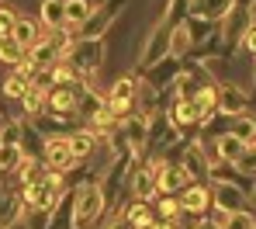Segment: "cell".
Returning <instances> with one entry per match:
<instances>
[{"label":"cell","instance_id":"obj_29","mask_svg":"<svg viewBox=\"0 0 256 229\" xmlns=\"http://www.w3.org/2000/svg\"><path fill=\"white\" fill-rule=\"evenodd\" d=\"M176 212H180V205H176L173 198H163V201H160V215H166V219H173Z\"/></svg>","mask_w":256,"mask_h":229},{"label":"cell","instance_id":"obj_4","mask_svg":"<svg viewBox=\"0 0 256 229\" xmlns=\"http://www.w3.org/2000/svg\"><path fill=\"white\" fill-rule=\"evenodd\" d=\"M214 108L222 111V115H242L246 111V94L239 91V87H232V84H225V87H218L214 91Z\"/></svg>","mask_w":256,"mask_h":229},{"label":"cell","instance_id":"obj_10","mask_svg":"<svg viewBox=\"0 0 256 229\" xmlns=\"http://www.w3.org/2000/svg\"><path fill=\"white\" fill-rule=\"evenodd\" d=\"M62 11H66V25H84L94 14V4L90 0H62Z\"/></svg>","mask_w":256,"mask_h":229},{"label":"cell","instance_id":"obj_26","mask_svg":"<svg viewBox=\"0 0 256 229\" xmlns=\"http://www.w3.org/2000/svg\"><path fill=\"white\" fill-rule=\"evenodd\" d=\"M0 142H18V146H21V125H18V122L4 125V129H0Z\"/></svg>","mask_w":256,"mask_h":229},{"label":"cell","instance_id":"obj_6","mask_svg":"<svg viewBox=\"0 0 256 229\" xmlns=\"http://www.w3.org/2000/svg\"><path fill=\"white\" fill-rule=\"evenodd\" d=\"M166 39H170L166 28H156V32L149 35V46H146V52H142V63H146V66H152V63L163 59V52H166Z\"/></svg>","mask_w":256,"mask_h":229},{"label":"cell","instance_id":"obj_21","mask_svg":"<svg viewBox=\"0 0 256 229\" xmlns=\"http://www.w3.org/2000/svg\"><path fill=\"white\" fill-rule=\"evenodd\" d=\"M21 59H24V49L18 46L14 39L0 42V63H21Z\"/></svg>","mask_w":256,"mask_h":229},{"label":"cell","instance_id":"obj_24","mask_svg":"<svg viewBox=\"0 0 256 229\" xmlns=\"http://www.w3.org/2000/svg\"><path fill=\"white\" fill-rule=\"evenodd\" d=\"M232 136L239 139V142H246V146H253V118H242L239 125H236V132Z\"/></svg>","mask_w":256,"mask_h":229},{"label":"cell","instance_id":"obj_5","mask_svg":"<svg viewBox=\"0 0 256 229\" xmlns=\"http://www.w3.org/2000/svg\"><path fill=\"white\" fill-rule=\"evenodd\" d=\"M187 181H190V174H187L184 167H166V163H163V170L156 174V187H160V191H184Z\"/></svg>","mask_w":256,"mask_h":229},{"label":"cell","instance_id":"obj_19","mask_svg":"<svg viewBox=\"0 0 256 229\" xmlns=\"http://www.w3.org/2000/svg\"><path fill=\"white\" fill-rule=\"evenodd\" d=\"M70 153H73V160L90 156V153H94V136H90V132H76V136H70Z\"/></svg>","mask_w":256,"mask_h":229},{"label":"cell","instance_id":"obj_23","mask_svg":"<svg viewBox=\"0 0 256 229\" xmlns=\"http://www.w3.org/2000/svg\"><path fill=\"white\" fill-rule=\"evenodd\" d=\"M14 21H18V18H14L7 7H0V42H7V39H10V32H14Z\"/></svg>","mask_w":256,"mask_h":229},{"label":"cell","instance_id":"obj_11","mask_svg":"<svg viewBox=\"0 0 256 229\" xmlns=\"http://www.w3.org/2000/svg\"><path fill=\"white\" fill-rule=\"evenodd\" d=\"M190 177H198V174H204L208 170V160H204V153H201V146L198 142H190V149L184 153V163H180Z\"/></svg>","mask_w":256,"mask_h":229},{"label":"cell","instance_id":"obj_30","mask_svg":"<svg viewBox=\"0 0 256 229\" xmlns=\"http://www.w3.org/2000/svg\"><path fill=\"white\" fill-rule=\"evenodd\" d=\"M242 49H253V28H246V35H242Z\"/></svg>","mask_w":256,"mask_h":229},{"label":"cell","instance_id":"obj_22","mask_svg":"<svg viewBox=\"0 0 256 229\" xmlns=\"http://www.w3.org/2000/svg\"><path fill=\"white\" fill-rule=\"evenodd\" d=\"M24 87H28V80H21L18 73H10V77L4 80V94H7V97H21Z\"/></svg>","mask_w":256,"mask_h":229},{"label":"cell","instance_id":"obj_33","mask_svg":"<svg viewBox=\"0 0 256 229\" xmlns=\"http://www.w3.org/2000/svg\"><path fill=\"white\" fill-rule=\"evenodd\" d=\"M0 229H7V226H0Z\"/></svg>","mask_w":256,"mask_h":229},{"label":"cell","instance_id":"obj_2","mask_svg":"<svg viewBox=\"0 0 256 229\" xmlns=\"http://www.w3.org/2000/svg\"><path fill=\"white\" fill-rule=\"evenodd\" d=\"M70 163H73L70 136H48L45 139V167L48 170H66Z\"/></svg>","mask_w":256,"mask_h":229},{"label":"cell","instance_id":"obj_14","mask_svg":"<svg viewBox=\"0 0 256 229\" xmlns=\"http://www.w3.org/2000/svg\"><path fill=\"white\" fill-rule=\"evenodd\" d=\"M132 191H135L138 201H142V198H152V191H156V174H152V170H135Z\"/></svg>","mask_w":256,"mask_h":229},{"label":"cell","instance_id":"obj_20","mask_svg":"<svg viewBox=\"0 0 256 229\" xmlns=\"http://www.w3.org/2000/svg\"><path fill=\"white\" fill-rule=\"evenodd\" d=\"M173 118H176V125H194V122H198V108H194V101H180L176 111H173Z\"/></svg>","mask_w":256,"mask_h":229},{"label":"cell","instance_id":"obj_8","mask_svg":"<svg viewBox=\"0 0 256 229\" xmlns=\"http://www.w3.org/2000/svg\"><path fill=\"white\" fill-rule=\"evenodd\" d=\"M187 49H190V25H176L170 32V39H166V56L180 59Z\"/></svg>","mask_w":256,"mask_h":229},{"label":"cell","instance_id":"obj_16","mask_svg":"<svg viewBox=\"0 0 256 229\" xmlns=\"http://www.w3.org/2000/svg\"><path fill=\"white\" fill-rule=\"evenodd\" d=\"M180 208H187V212H204V208H208V191H204V187H187Z\"/></svg>","mask_w":256,"mask_h":229},{"label":"cell","instance_id":"obj_32","mask_svg":"<svg viewBox=\"0 0 256 229\" xmlns=\"http://www.w3.org/2000/svg\"><path fill=\"white\" fill-rule=\"evenodd\" d=\"M4 205H7V198H4V194H0V208H4Z\"/></svg>","mask_w":256,"mask_h":229},{"label":"cell","instance_id":"obj_9","mask_svg":"<svg viewBox=\"0 0 256 229\" xmlns=\"http://www.w3.org/2000/svg\"><path fill=\"white\" fill-rule=\"evenodd\" d=\"M42 25L45 28H66V11H62V0H42Z\"/></svg>","mask_w":256,"mask_h":229},{"label":"cell","instance_id":"obj_18","mask_svg":"<svg viewBox=\"0 0 256 229\" xmlns=\"http://www.w3.org/2000/svg\"><path fill=\"white\" fill-rule=\"evenodd\" d=\"M146 129H149V118H132V122H125V132H128L132 149H142V142H146Z\"/></svg>","mask_w":256,"mask_h":229},{"label":"cell","instance_id":"obj_7","mask_svg":"<svg viewBox=\"0 0 256 229\" xmlns=\"http://www.w3.org/2000/svg\"><path fill=\"white\" fill-rule=\"evenodd\" d=\"M10 39H14L18 46L28 52V49L38 42V28H35V21H28V18H18V21H14V32H10Z\"/></svg>","mask_w":256,"mask_h":229},{"label":"cell","instance_id":"obj_25","mask_svg":"<svg viewBox=\"0 0 256 229\" xmlns=\"http://www.w3.org/2000/svg\"><path fill=\"white\" fill-rule=\"evenodd\" d=\"M218 194H222V198H218V205L232 212V205H236V198H239V191H236V187H228V184H218Z\"/></svg>","mask_w":256,"mask_h":229},{"label":"cell","instance_id":"obj_3","mask_svg":"<svg viewBox=\"0 0 256 229\" xmlns=\"http://www.w3.org/2000/svg\"><path fill=\"white\" fill-rule=\"evenodd\" d=\"M100 205H104V194H100V187L90 184L84 194H80L76 208H73V222H76V226H80V222H94L97 212H100Z\"/></svg>","mask_w":256,"mask_h":229},{"label":"cell","instance_id":"obj_27","mask_svg":"<svg viewBox=\"0 0 256 229\" xmlns=\"http://www.w3.org/2000/svg\"><path fill=\"white\" fill-rule=\"evenodd\" d=\"M228 208H222V205H214V212H212V226H218V229H225L228 226Z\"/></svg>","mask_w":256,"mask_h":229},{"label":"cell","instance_id":"obj_31","mask_svg":"<svg viewBox=\"0 0 256 229\" xmlns=\"http://www.w3.org/2000/svg\"><path fill=\"white\" fill-rule=\"evenodd\" d=\"M198 229H218V226H212V222H201V226H198Z\"/></svg>","mask_w":256,"mask_h":229},{"label":"cell","instance_id":"obj_13","mask_svg":"<svg viewBox=\"0 0 256 229\" xmlns=\"http://www.w3.org/2000/svg\"><path fill=\"white\" fill-rule=\"evenodd\" d=\"M218 142V156L222 160H228V163H239V156H242V149H246V142H239V139L232 136H222V139H214Z\"/></svg>","mask_w":256,"mask_h":229},{"label":"cell","instance_id":"obj_1","mask_svg":"<svg viewBox=\"0 0 256 229\" xmlns=\"http://www.w3.org/2000/svg\"><path fill=\"white\" fill-rule=\"evenodd\" d=\"M135 94H138V87H135V80L132 77H122L114 87H111V94L104 97V108H108V115L111 118H125V111L135 104Z\"/></svg>","mask_w":256,"mask_h":229},{"label":"cell","instance_id":"obj_17","mask_svg":"<svg viewBox=\"0 0 256 229\" xmlns=\"http://www.w3.org/2000/svg\"><path fill=\"white\" fill-rule=\"evenodd\" d=\"M21 156H24V149L18 142H0V170H18Z\"/></svg>","mask_w":256,"mask_h":229},{"label":"cell","instance_id":"obj_15","mask_svg":"<svg viewBox=\"0 0 256 229\" xmlns=\"http://www.w3.org/2000/svg\"><path fill=\"white\" fill-rule=\"evenodd\" d=\"M42 170H45V167L35 160V156H21V163H18V174H21L24 187H28V184H35V181H42V177H45Z\"/></svg>","mask_w":256,"mask_h":229},{"label":"cell","instance_id":"obj_12","mask_svg":"<svg viewBox=\"0 0 256 229\" xmlns=\"http://www.w3.org/2000/svg\"><path fill=\"white\" fill-rule=\"evenodd\" d=\"M18 101H21V108H24L28 118H38V115L45 111V94L35 91V87H24V94H21Z\"/></svg>","mask_w":256,"mask_h":229},{"label":"cell","instance_id":"obj_28","mask_svg":"<svg viewBox=\"0 0 256 229\" xmlns=\"http://www.w3.org/2000/svg\"><path fill=\"white\" fill-rule=\"evenodd\" d=\"M225 229H253V215H228Z\"/></svg>","mask_w":256,"mask_h":229}]
</instances>
